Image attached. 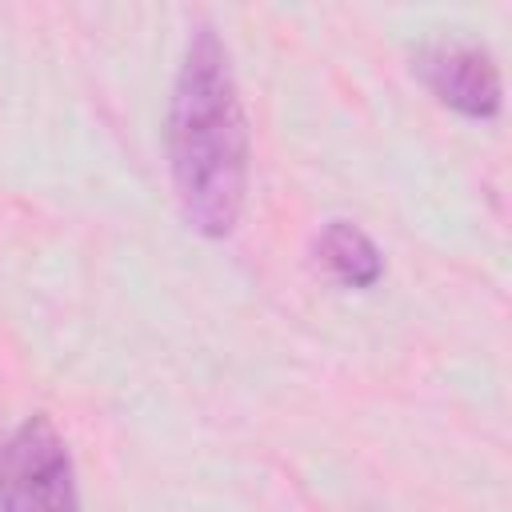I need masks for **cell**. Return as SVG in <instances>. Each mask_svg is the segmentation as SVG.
<instances>
[{
	"label": "cell",
	"mask_w": 512,
	"mask_h": 512,
	"mask_svg": "<svg viewBox=\"0 0 512 512\" xmlns=\"http://www.w3.org/2000/svg\"><path fill=\"white\" fill-rule=\"evenodd\" d=\"M172 184L184 220L204 236H228L248 192V120L228 68V48L212 28H196L168 108Z\"/></svg>",
	"instance_id": "1"
},
{
	"label": "cell",
	"mask_w": 512,
	"mask_h": 512,
	"mask_svg": "<svg viewBox=\"0 0 512 512\" xmlns=\"http://www.w3.org/2000/svg\"><path fill=\"white\" fill-rule=\"evenodd\" d=\"M416 72L440 96V104L464 116H496L500 112V72L488 52L468 44H432L416 56Z\"/></svg>",
	"instance_id": "3"
},
{
	"label": "cell",
	"mask_w": 512,
	"mask_h": 512,
	"mask_svg": "<svg viewBox=\"0 0 512 512\" xmlns=\"http://www.w3.org/2000/svg\"><path fill=\"white\" fill-rule=\"evenodd\" d=\"M324 268L340 280V284H352V288H372L384 272V260H380V248L348 220H332L324 232H320V244H316Z\"/></svg>",
	"instance_id": "4"
},
{
	"label": "cell",
	"mask_w": 512,
	"mask_h": 512,
	"mask_svg": "<svg viewBox=\"0 0 512 512\" xmlns=\"http://www.w3.org/2000/svg\"><path fill=\"white\" fill-rule=\"evenodd\" d=\"M0 512H80L72 456L48 416H28L0 448Z\"/></svg>",
	"instance_id": "2"
}]
</instances>
